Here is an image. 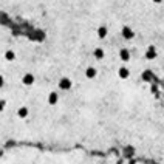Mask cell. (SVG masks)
<instances>
[{
	"instance_id": "10",
	"label": "cell",
	"mask_w": 164,
	"mask_h": 164,
	"mask_svg": "<svg viewBox=\"0 0 164 164\" xmlns=\"http://www.w3.org/2000/svg\"><path fill=\"white\" fill-rule=\"evenodd\" d=\"M93 54H94V57H96L98 60H101V59H104V56H105V53H104V50H102V48H94V51H93Z\"/></svg>"
},
{
	"instance_id": "9",
	"label": "cell",
	"mask_w": 164,
	"mask_h": 164,
	"mask_svg": "<svg viewBox=\"0 0 164 164\" xmlns=\"http://www.w3.org/2000/svg\"><path fill=\"white\" fill-rule=\"evenodd\" d=\"M98 37H99V39H105V37H107V27L102 25V27L98 28Z\"/></svg>"
},
{
	"instance_id": "15",
	"label": "cell",
	"mask_w": 164,
	"mask_h": 164,
	"mask_svg": "<svg viewBox=\"0 0 164 164\" xmlns=\"http://www.w3.org/2000/svg\"><path fill=\"white\" fill-rule=\"evenodd\" d=\"M153 2H155V3H161L163 0H153Z\"/></svg>"
},
{
	"instance_id": "11",
	"label": "cell",
	"mask_w": 164,
	"mask_h": 164,
	"mask_svg": "<svg viewBox=\"0 0 164 164\" xmlns=\"http://www.w3.org/2000/svg\"><path fill=\"white\" fill-rule=\"evenodd\" d=\"M28 113H30V112H28V109H27V107H20V109L17 110V116H19V118H22V119H23V118H27V116H28Z\"/></svg>"
},
{
	"instance_id": "2",
	"label": "cell",
	"mask_w": 164,
	"mask_h": 164,
	"mask_svg": "<svg viewBox=\"0 0 164 164\" xmlns=\"http://www.w3.org/2000/svg\"><path fill=\"white\" fill-rule=\"evenodd\" d=\"M71 85H73V82H71L70 78H62V79L59 81V88H60V90H70Z\"/></svg>"
},
{
	"instance_id": "8",
	"label": "cell",
	"mask_w": 164,
	"mask_h": 164,
	"mask_svg": "<svg viewBox=\"0 0 164 164\" xmlns=\"http://www.w3.org/2000/svg\"><path fill=\"white\" fill-rule=\"evenodd\" d=\"M118 76H119L121 79H127V78L130 76V71H128V68H127V67H121V68L118 70Z\"/></svg>"
},
{
	"instance_id": "14",
	"label": "cell",
	"mask_w": 164,
	"mask_h": 164,
	"mask_svg": "<svg viewBox=\"0 0 164 164\" xmlns=\"http://www.w3.org/2000/svg\"><path fill=\"white\" fill-rule=\"evenodd\" d=\"M3 85H5V78H3V76H0V88H2Z\"/></svg>"
},
{
	"instance_id": "1",
	"label": "cell",
	"mask_w": 164,
	"mask_h": 164,
	"mask_svg": "<svg viewBox=\"0 0 164 164\" xmlns=\"http://www.w3.org/2000/svg\"><path fill=\"white\" fill-rule=\"evenodd\" d=\"M121 34H123V37L125 41H130V39H133L135 37V33H133V30L130 28V27H127V25H124L123 30H121Z\"/></svg>"
},
{
	"instance_id": "7",
	"label": "cell",
	"mask_w": 164,
	"mask_h": 164,
	"mask_svg": "<svg viewBox=\"0 0 164 164\" xmlns=\"http://www.w3.org/2000/svg\"><path fill=\"white\" fill-rule=\"evenodd\" d=\"M57 101H59L57 93H56V91H51V93L48 94V104H50V105H56V104H57Z\"/></svg>"
},
{
	"instance_id": "13",
	"label": "cell",
	"mask_w": 164,
	"mask_h": 164,
	"mask_svg": "<svg viewBox=\"0 0 164 164\" xmlns=\"http://www.w3.org/2000/svg\"><path fill=\"white\" fill-rule=\"evenodd\" d=\"M5 105H6V101L5 99H0V112L5 110Z\"/></svg>"
},
{
	"instance_id": "3",
	"label": "cell",
	"mask_w": 164,
	"mask_h": 164,
	"mask_svg": "<svg viewBox=\"0 0 164 164\" xmlns=\"http://www.w3.org/2000/svg\"><path fill=\"white\" fill-rule=\"evenodd\" d=\"M34 81H36V78H34L33 73H25L23 78H22V84H23V85H33Z\"/></svg>"
},
{
	"instance_id": "4",
	"label": "cell",
	"mask_w": 164,
	"mask_h": 164,
	"mask_svg": "<svg viewBox=\"0 0 164 164\" xmlns=\"http://www.w3.org/2000/svg\"><path fill=\"white\" fill-rule=\"evenodd\" d=\"M144 57H146L147 60H152V59H155V57H157V48H155L153 45H150V46L147 48V51H146Z\"/></svg>"
},
{
	"instance_id": "6",
	"label": "cell",
	"mask_w": 164,
	"mask_h": 164,
	"mask_svg": "<svg viewBox=\"0 0 164 164\" xmlns=\"http://www.w3.org/2000/svg\"><path fill=\"white\" fill-rule=\"evenodd\" d=\"M96 75H98V70H96L94 67H88V68L85 70V78H87V79H94Z\"/></svg>"
},
{
	"instance_id": "12",
	"label": "cell",
	"mask_w": 164,
	"mask_h": 164,
	"mask_svg": "<svg viewBox=\"0 0 164 164\" xmlns=\"http://www.w3.org/2000/svg\"><path fill=\"white\" fill-rule=\"evenodd\" d=\"M5 59H6V60H9V62H12V60L16 59V53H14L12 50H8V51L5 53Z\"/></svg>"
},
{
	"instance_id": "5",
	"label": "cell",
	"mask_w": 164,
	"mask_h": 164,
	"mask_svg": "<svg viewBox=\"0 0 164 164\" xmlns=\"http://www.w3.org/2000/svg\"><path fill=\"white\" fill-rule=\"evenodd\" d=\"M119 59H121L123 62H128V60H130V51H128L127 48H121V50H119Z\"/></svg>"
}]
</instances>
